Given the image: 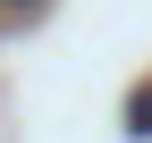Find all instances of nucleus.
Masks as SVG:
<instances>
[{"instance_id": "nucleus-2", "label": "nucleus", "mask_w": 152, "mask_h": 143, "mask_svg": "<svg viewBox=\"0 0 152 143\" xmlns=\"http://www.w3.org/2000/svg\"><path fill=\"white\" fill-rule=\"evenodd\" d=\"M17 9H34V0H17Z\"/></svg>"}, {"instance_id": "nucleus-1", "label": "nucleus", "mask_w": 152, "mask_h": 143, "mask_svg": "<svg viewBox=\"0 0 152 143\" xmlns=\"http://www.w3.org/2000/svg\"><path fill=\"white\" fill-rule=\"evenodd\" d=\"M127 135L152 143V84H135V93H127Z\"/></svg>"}]
</instances>
